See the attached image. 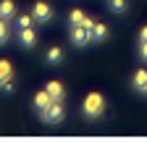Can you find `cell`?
<instances>
[{"label": "cell", "instance_id": "obj_7", "mask_svg": "<svg viewBox=\"0 0 147 142\" xmlns=\"http://www.w3.org/2000/svg\"><path fill=\"white\" fill-rule=\"evenodd\" d=\"M131 87H134L137 92H144V90H147V68H137V71H134Z\"/></svg>", "mask_w": 147, "mask_h": 142}, {"label": "cell", "instance_id": "obj_4", "mask_svg": "<svg viewBox=\"0 0 147 142\" xmlns=\"http://www.w3.org/2000/svg\"><path fill=\"white\" fill-rule=\"evenodd\" d=\"M68 29H71V42L76 47H87L89 42H95L92 40V32L84 29V26H68Z\"/></svg>", "mask_w": 147, "mask_h": 142}, {"label": "cell", "instance_id": "obj_19", "mask_svg": "<svg viewBox=\"0 0 147 142\" xmlns=\"http://www.w3.org/2000/svg\"><path fill=\"white\" fill-rule=\"evenodd\" d=\"M82 26L92 32V26H95V21H92V19H89V16H84V21H82Z\"/></svg>", "mask_w": 147, "mask_h": 142}, {"label": "cell", "instance_id": "obj_8", "mask_svg": "<svg viewBox=\"0 0 147 142\" xmlns=\"http://www.w3.org/2000/svg\"><path fill=\"white\" fill-rule=\"evenodd\" d=\"M0 19H5V21L16 19V3L13 0H0Z\"/></svg>", "mask_w": 147, "mask_h": 142}, {"label": "cell", "instance_id": "obj_15", "mask_svg": "<svg viewBox=\"0 0 147 142\" xmlns=\"http://www.w3.org/2000/svg\"><path fill=\"white\" fill-rule=\"evenodd\" d=\"M108 5L113 13H126L129 11V0H108Z\"/></svg>", "mask_w": 147, "mask_h": 142}, {"label": "cell", "instance_id": "obj_14", "mask_svg": "<svg viewBox=\"0 0 147 142\" xmlns=\"http://www.w3.org/2000/svg\"><path fill=\"white\" fill-rule=\"evenodd\" d=\"M34 24V16L32 13H21V16H16V26L18 29H29Z\"/></svg>", "mask_w": 147, "mask_h": 142}, {"label": "cell", "instance_id": "obj_16", "mask_svg": "<svg viewBox=\"0 0 147 142\" xmlns=\"http://www.w3.org/2000/svg\"><path fill=\"white\" fill-rule=\"evenodd\" d=\"M11 37V29H8V21L5 19H0V45H5Z\"/></svg>", "mask_w": 147, "mask_h": 142}, {"label": "cell", "instance_id": "obj_10", "mask_svg": "<svg viewBox=\"0 0 147 142\" xmlns=\"http://www.w3.org/2000/svg\"><path fill=\"white\" fill-rule=\"evenodd\" d=\"M45 90H47V95L53 97V100H63V95H66V90H63V84L61 82H47V87H45Z\"/></svg>", "mask_w": 147, "mask_h": 142}, {"label": "cell", "instance_id": "obj_6", "mask_svg": "<svg viewBox=\"0 0 147 142\" xmlns=\"http://www.w3.org/2000/svg\"><path fill=\"white\" fill-rule=\"evenodd\" d=\"M63 47H58V45H53V47H47V53H45V61L50 63V66H58V63H63Z\"/></svg>", "mask_w": 147, "mask_h": 142}, {"label": "cell", "instance_id": "obj_2", "mask_svg": "<svg viewBox=\"0 0 147 142\" xmlns=\"http://www.w3.org/2000/svg\"><path fill=\"white\" fill-rule=\"evenodd\" d=\"M40 118H42L45 124H50V126H53V124H61V121L66 118V108H63V100H53V103L47 105V108L40 113Z\"/></svg>", "mask_w": 147, "mask_h": 142}, {"label": "cell", "instance_id": "obj_11", "mask_svg": "<svg viewBox=\"0 0 147 142\" xmlns=\"http://www.w3.org/2000/svg\"><path fill=\"white\" fill-rule=\"evenodd\" d=\"M8 79H13V66H11V61H0V87Z\"/></svg>", "mask_w": 147, "mask_h": 142}, {"label": "cell", "instance_id": "obj_21", "mask_svg": "<svg viewBox=\"0 0 147 142\" xmlns=\"http://www.w3.org/2000/svg\"><path fill=\"white\" fill-rule=\"evenodd\" d=\"M144 95H147V90H144Z\"/></svg>", "mask_w": 147, "mask_h": 142}, {"label": "cell", "instance_id": "obj_9", "mask_svg": "<svg viewBox=\"0 0 147 142\" xmlns=\"http://www.w3.org/2000/svg\"><path fill=\"white\" fill-rule=\"evenodd\" d=\"M50 103H53V97L47 95V90H42V92H37V95H34V111H37V113H42V111L47 108Z\"/></svg>", "mask_w": 147, "mask_h": 142}, {"label": "cell", "instance_id": "obj_3", "mask_svg": "<svg viewBox=\"0 0 147 142\" xmlns=\"http://www.w3.org/2000/svg\"><path fill=\"white\" fill-rule=\"evenodd\" d=\"M32 16L37 24H47V21H53V5L45 3V0H37L32 5Z\"/></svg>", "mask_w": 147, "mask_h": 142}, {"label": "cell", "instance_id": "obj_18", "mask_svg": "<svg viewBox=\"0 0 147 142\" xmlns=\"http://www.w3.org/2000/svg\"><path fill=\"white\" fill-rule=\"evenodd\" d=\"M137 53H139V58L147 63V42H139V47H137Z\"/></svg>", "mask_w": 147, "mask_h": 142}, {"label": "cell", "instance_id": "obj_5", "mask_svg": "<svg viewBox=\"0 0 147 142\" xmlns=\"http://www.w3.org/2000/svg\"><path fill=\"white\" fill-rule=\"evenodd\" d=\"M18 42H21V47H26V50H32L34 45H37V32L29 26V29H18Z\"/></svg>", "mask_w": 147, "mask_h": 142}, {"label": "cell", "instance_id": "obj_12", "mask_svg": "<svg viewBox=\"0 0 147 142\" xmlns=\"http://www.w3.org/2000/svg\"><path fill=\"white\" fill-rule=\"evenodd\" d=\"M105 37H108V26L100 24V21H95V26H92V40H95V42H102Z\"/></svg>", "mask_w": 147, "mask_h": 142}, {"label": "cell", "instance_id": "obj_20", "mask_svg": "<svg viewBox=\"0 0 147 142\" xmlns=\"http://www.w3.org/2000/svg\"><path fill=\"white\" fill-rule=\"evenodd\" d=\"M139 42H147V26L139 29Z\"/></svg>", "mask_w": 147, "mask_h": 142}, {"label": "cell", "instance_id": "obj_1", "mask_svg": "<svg viewBox=\"0 0 147 142\" xmlns=\"http://www.w3.org/2000/svg\"><path fill=\"white\" fill-rule=\"evenodd\" d=\"M82 113L89 118V121H97L102 113H105V97L100 92H89L82 103Z\"/></svg>", "mask_w": 147, "mask_h": 142}, {"label": "cell", "instance_id": "obj_17", "mask_svg": "<svg viewBox=\"0 0 147 142\" xmlns=\"http://www.w3.org/2000/svg\"><path fill=\"white\" fill-rule=\"evenodd\" d=\"M0 90H3L5 95H11V92H16V82H13V79H8V82H5L3 87H0Z\"/></svg>", "mask_w": 147, "mask_h": 142}, {"label": "cell", "instance_id": "obj_13", "mask_svg": "<svg viewBox=\"0 0 147 142\" xmlns=\"http://www.w3.org/2000/svg\"><path fill=\"white\" fill-rule=\"evenodd\" d=\"M84 11L82 8H74L71 13H68V26H82V21H84Z\"/></svg>", "mask_w": 147, "mask_h": 142}]
</instances>
